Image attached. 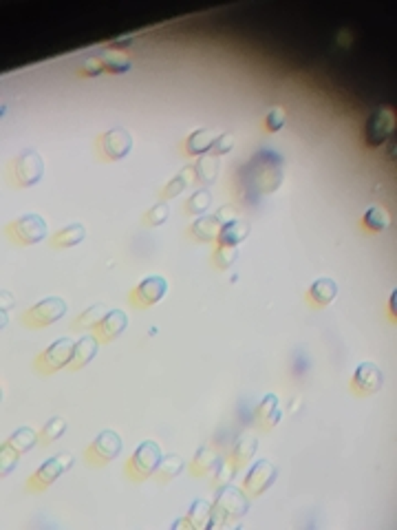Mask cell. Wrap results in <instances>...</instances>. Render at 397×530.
<instances>
[{
    "instance_id": "obj_1",
    "label": "cell",
    "mask_w": 397,
    "mask_h": 530,
    "mask_svg": "<svg viewBox=\"0 0 397 530\" xmlns=\"http://www.w3.org/2000/svg\"><path fill=\"white\" fill-rule=\"evenodd\" d=\"M249 499L234 484H225L219 489V495L212 504V519L210 528H234L247 515Z\"/></svg>"
},
{
    "instance_id": "obj_2",
    "label": "cell",
    "mask_w": 397,
    "mask_h": 530,
    "mask_svg": "<svg viewBox=\"0 0 397 530\" xmlns=\"http://www.w3.org/2000/svg\"><path fill=\"white\" fill-rule=\"evenodd\" d=\"M11 175H14L16 186H20V188L36 186V183L44 177V159H42V155L36 153L33 148L22 151L14 161Z\"/></svg>"
},
{
    "instance_id": "obj_3",
    "label": "cell",
    "mask_w": 397,
    "mask_h": 530,
    "mask_svg": "<svg viewBox=\"0 0 397 530\" xmlns=\"http://www.w3.org/2000/svg\"><path fill=\"white\" fill-rule=\"evenodd\" d=\"M64 314H66V303L58 296H49V298H44V301L36 303L33 307H29L25 316H22V320H25V325L31 330H42V327H49L53 322H58Z\"/></svg>"
},
{
    "instance_id": "obj_4",
    "label": "cell",
    "mask_w": 397,
    "mask_h": 530,
    "mask_svg": "<svg viewBox=\"0 0 397 530\" xmlns=\"http://www.w3.org/2000/svg\"><path fill=\"white\" fill-rule=\"evenodd\" d=\"M161 457H163V453H161L159 444L153 442V440H146V442L139 444L137 451L133 453L126 471H128V475L133 479H146L157 471Z\"/></svg>"
},
{
    "instance_id": "obj_5",
    "label": "cell",
    "mask_w": 397,
    "mask_h": 530,
    "mask_svg": "<svg viewBox=\"0 0 397 530\" xmlns=\"http://www.w3.org/2000/svg\"><path fill=\"white\" fill-rule=\"evenodd\" d=\"M391 135H395V111L380 108L368 115L364 126V142L368 148L382 146Z\"/></svg>"
},
{
    "instance_id": "obj_6",
    "label": "cell",
    "mask_w": 397,
    "mask_h": 530,
    "mask_svg": "<svg viewBox=\"0 0 397 530\" xmlns=\"http://www.w3.org/2000/svg\"><path fill=\"white\" fill-rule=\"evenodd\" d=\"M46 230L49 228H46V221L40 215H25V217L16 219L7 228V233L11 241L18 245H36L46 237Z\"/></svg>"
},
{
    "instance_id": "obj_7",
    "label": "cell",
    "mask_w": 397,
    "mask_h": 530,
    "mask_svg": "<svg viewBox=\"0 0 397 530\" xmlns=\"http://www.w3.org/2000/svg\"><path fill=\"white\" fill-rule=\"evenodd\" d=\"M120 451H122V437H120V433L113 431V429H106L86 449V459H88L91 464H108V462H113V459L120 455Z\"/></svg>"
},
{
    "instance_id": "obj_8",
    "label": "cell",
    "mask_w": 397,
    "mask_h": 530,
    "mask_svg": "<svg viewBox=\"0 0 397 530\" xmlns=\"http://www.w3.org/2000/svg\"><path fill=\"white\" fill-rule=\"evenodd\" d=\"M276 477H278V469L274 467V462H269V459H259V462H254L252 469L247 471L243 489L247 495L259 497L274 486Z\"/></svg>"
},
{
    "instance_id": "obj_9",
    "label": "cell",
    "mask_w": 397,
    "mask_h": 530,
    "mask_svg": "<svg viewBox=\"0 0 397 530\" xmlns=\"http://www.w3.org/2000/svg\"><path fill=\"white\" fill-rule=\"evenodd\" d=\"M73 347H76V342L71 338L56 340L51 347L36 360V367L42 374H53V372L64 370V367H68V362H71V358H73Z\"/></svg>"
},
{
    "instance_id": "obj_10",
    "label": "cell",
    "mask_w": 397,
    "mask_h": 530,
    "mask_svg": "<svg viewBox=\"0 0 397 530\" xmlns=\"http://www.w3.org/2000/svg\"><path fill=\"white\" fill-rule=\"evenodd\" d=\"M130 148H133V135L122 126L106 131L104 135H100V140H98V151L108 161L124 159L130 153Z\"/></svg>"
},
{
    "instance_id": "obj_11",
    "label": "cell",
    "mask_w": 397,
    "mask_h": 530,
    "mask_svg": "<svg viewBox=\"0 0 397 530\" xmlns=\"http://www.w3.org/2000/svg\"><path fill=\"white\" fill-rule=\"evenodd\" d=\"M168 292V281L163 276H148L130 292V303L139 310L157 305Z\"/></svg>"
},
{
    "instance_id": "obj_12",
    "label": "cell",
    "mask_w": 397,
    "mask_h": 530,
    "mask_svg": "<svg viewBox=\"0 0 397 530\" xmlns=\"http://www.w3.org/2000/svg\"><path fill=\"white\" fill-rule=\"evenodd\" d=\"M384 384V374L376 362H360L356 367V374L351 380V389L358 396H373L378 394Z\"/></svg>"
},
{
    "instance_id": "obj_13",
    "label": "cell",
    "mask_w": 397,
    "mask_h": 530,
    "mask_svg": "<svg viewBox=\"0 0 397 530\" xmlns=\"http://www.w3.org/2000/svg\"><path fill=\"white\" fill-rule=\"evenodd\" d=\"M280 181H283V168L280 164H272V161H261V164H256L254 170H252V177H249V183L259 190V193H274Z\"/></svg>"
},
{
    "instance_id": "obj_14",
    "label": "cell",
    "mask_w": 397,
    "mask_h": 530,
    "mask_svg": "<svg viewBox=\"0 0 397 530\" xmlns=\"http://www.w3.org/2000/svg\"><path fill=\"white\" fill-rule=\"evenodd\" d=\"M259 451V440H256V435L252 431H243L237 440H234V447H232V455H230V464L234 467V471H241L245 469L252 457Z\"/></svg>"
},
{
    "instance_id": "obj_15",
    "label": "cell",
    "mask_w": 397,
    "mask_h": 530,
    "mask_svg": "<svg viewBox=\"0 0 397 530\" xmlns=\"http://www.w3.org/2000/svg\"><path fill=\"white\" fill-rule=\"evenodd\" d=\"M128 325V318L122 310H110L106 312V316L100 320V325L96 327V336L100 342H110L118 338Z\"/></svg>"
},
{
    "instance_id": "obj_16",
    "label": "cell",
    "mask_w": 397,
    "mask_h": 530,
    "mask_svg": "<svg viewBox=\"0 0 397 530\" xmlns=\"http://www.w3.org/2000/svg\"><path fill=\"white\" fill-rule=\"evenodd\" d=\"M62 473H66V469L62 467V462H60V457H58V455L51 457V459H46V462L31 475V479H29V491H44V489H49L51 484H53Z\"/></svg>"
},
{
    "instance_id": "obj_17",
    "label": "cell",
    "mask_w": 397,
    "mask_h": 530,
    "mask_svg": "<svg viewBox=\"0 0 397 530\" xmlns=\"http://www.w3.org/2000/svg\"><path fill=\"white\" fill-rule=\"evenodd\" d=\"M98 347H100L98 336H82L73 347V358H71V362H68V370L76 372V370L86 367L93 358H96Z\"/></svg>"
},
{
    "instance_id": "obj_18",
    "label": "cell",
    "mask_w": 397,
    "mask_h": 530,
    "mask_svg": "<svg viewBox=\"0 0 397 530\" xmlns=\"http://www.w3.org/2000/svg\"><path fill=\"white\" fill-rule=\"evenodd\" d=\"M280 404H278V396L276 394H267L265 398H263V402L259 404V409H256V424H259L261 429H265V431H269V429H274L278 422H280Z\"/></svg>"
},
{
    "instance_id": "obj_19",
    "label": "cell",
    "mask_w": 397,
    "mask_h": 530,
    "mask_svg": "<svg viewBox=\"0 0 397 530\" xmlns=\"http://www.w3.org/2000/svg\"><path fill=\"white\" fill-rule=\"evenodd\" d=\"M338 296V285L334 279H326V276H322V279L314 281V285L309 287V301L316 305V307H326L331 305L336 301Z\"/></svg>"
},
{
    "instance_id": "obj_20",
    "label": "cell",
    "mask_w": 397,
    "mask_h": 530,
    "mask_svg": "<svg viewBox=\"0 0 397 530\" xmlns=\"http://www.w3.org/2000/svg\"><path fill=\"white\" fill-rule=\"evenodd\" d=\"M217 137L219 135L212 128H199L188 137V140H185V153H188L190 157H201L215 146Z\"/></svg>"
},
{
    "instance_id": "obj_21",
    "label": "cell",
    "mask_w": 397,
    "mask_h": 530,
    "mask_svg": "<svg viewBox=\"0 0 397 530\" xmlns=\"http://www.w3.org/2000/svg\"><path fill=\"white\" fill-rule=\"evenodd\" d=\"M221 223L217 221V217H199L192 225H190V235L197 239V241H201V243H207V241H215V239H219V235H221Z\"/></svg>"
},
{
    "instance_id": "obj_22",
    "label": "cell",
    "mask_w": 397,
    "mask_h": 530,
    "mask_svg": "<svg viewBox=\"0 0 397 530\" xmlns=\"http://www.w3.org/2000/svg\"><path fill=\"white\" fill-rule=\"evenodd\" d=\"M219 168H221V164L215 155H201L199 161L195 164V179L199 183H203V186H212L219 177Z\"/></svg>"
},
{
    "instance_id": "obj_23",
    "label": "cell",
    "mask_w": 397,
    "mask_h": 530,
    "mask_svg": "<svg viewBox=\"0 0 397 530\" xmlns=\"http://www.w3.org/2000/svg\"><path fill=\"white\" fill-rule=\"evenodd\" d=\"M221 462H223V459L212 449L201 447L195 453V459H192V475L201 477V475H207V473H215Z\"/></svg>"
},
{
    "instance_id": "obj_24",
    "label": "cell",
    "mask_w": 397,
    "mask_h": 530,
    "mask_svg": "<svg viewBox=\"0 0 397 530\" xmlns=\"http://www.w3.org/2000/svg\"><path fill=\"white\" fill-rule=\"evenodd\" d=\"M36 444H38V433H36V429H31V427H22V429H18L16 433H11V435L7 437V442H5V447H9V449L16 451L18 455L31 451Z\"/></svg>"
},
{
    "instance_id": "obj_25",
    "label": "cell",
    "mask_w": 397,
    "mask_h": 530,
    "mask_svg": "<svg viewBox=\"0 0 397 530\" xmlns=\"http://www.w3.org/2000/svg\"><path fill=\"white\" fill-rule=\"evenodd\" d=\"M185 519H188L192 530L210 528V519H212V504H210L207 499H197L190 506V511H188V515H185Z\"/></svg>"
},
{
    "instance_id": "obj_26",
    "label": "cell",
    "mask_w": 397,
    "mask_h": 530,
    "mask_svg": "<svg viewBox=\"0 0 397 530\" xmlns=\"http://www.w3.org/2000/svg\"><path fill=\"white\" fill-rule=\"evenodd\" d=\"M84 235H86V230L82 223H71V225L62 228L60 233L51 239V245L53 248H73L84 239Z\"/></svg>"
},
{
    "instance_id": "obj_27",
    "label": "cell",
    "mask_w": 397,
    "mask_h": 530,
    "mask_svg": "<svg viewBox=\"0 0 397 530\" xmlns=\"http://www.w3.org/2000/svg\"><path fill=\"white\" fill-rule=\"evenodd\" d=\"M249 235V225L241 219L232 221L227 225L221 228V235H219V243L223 245H239L245 237Z\"/></svg>"
},
{
    "instance_id": "obj_28",
    "label": "cell",
    "mask_w": 397,
    "mask_h": 530,
    "mask_svg": "<svg viewBox=\"0 0 397 530\" xmlns=\"http://www.w3.org/2000/svg\"><path fill=\"white\" fill-rule=\"evenodd\" d=\"M192 175H195V166H185L177 177H172V179L166 183V188H163L161 197H163V199H175L177 195H181L185 188H188V183L195 179Z\"/></svg>"
},
{
    "instance_id": "obj_29",
    "label": "cell",
    "mask_w": 397,
    "mask_h": 530,
    "mask_svg": "<svg viewBox=\"0 0 397 530\" xmlns=\"http://www.w3.org/2000/svg\"><path fill=\"white\" fill-rule=\"evenodd\" d=\"M102 64H104V71L106 73H113V76H122V73H128L130 68V62L124 53L115 51V49H108L100 56Z\"/></svg>"
},
{
    "instance_id": "obj_30",
    "label": "cell",
    "mask_w": 397,
    "mask_h": 530,
    "mask_svg": "<svg viewBox=\"0 0 397 530\" xmlns=\"http://www.w3.org/2000/svg\"><path fill=\"white\" fill-rule=\"evenodd\" d=\"M106 316V307L104 305H93V307H88V310H84L76 320H73V330H93V327H98L100 325V320Z\"/></svg>"
},
{
    "instance_id": "obj_31",
    "label": "cell",
    "mask_w": 397,
    "mask_h": 530,
    "mask_svg": "<svg viewBox=\"0 0 397 530\" xmlns=\"http://www.w3.org/2000/svg\"><path fill=\"white\" fill-rule=\"evenodd\" d=\"M362 225L368 230V233H382V230L388 225V215L382 205H371V208L364 213L362 217Z\"/></svg>"
},
{
    "instance_id": "obj_32",
    "label": "cell",
    "mask_w": 397,
    "mask_h": 530,
    "mask_svg": "<svg viewBox=\"0 0 397 530\" xmlns=\"http://www.w3.org/2000/svg\"><path fill=\"white\" fill-rule=\"evenodd\" d=\"M181 471H183L181 457H179V455H166V457H161V462H159L155 475H157L159 481H170V479L177 477Z\"/></svg>"
},
{
    "instance_id": "obj_33",
    "label": "cell",
    "mask_w": 397,
    "mask_h": 530,
    "mask_svg": "<svg viewBox=\"0 0 397 530\" xmlns=\"http://www.w3.org/2000/svg\"><path fill=\"white\" fill-rule=\"evenodd\" d=\"M210 203H212V195H210L207 188H201L185 201V213L203 217V213H207V208H210Z\"/></svg>"
},
{
    "instance_id": "obj_34",
    "label": "cell",
    "mask_w": 397,
    "mask_h": 530,
    "mask_svg": "<svg viewBox=\"0 0 397 530\" xmlns=\"http://www.w3.org/2000/svg\"><path fill=\"white\" fill-rule=\"evenodd\" d=\"M66 431V422L62 418H51L49 422L44 424V429L40 431V442L42 444H51L56 442L58 437H62Z\"/></svg>"
},
{
    "instance_id": "obj_35",
    "label": "cell",
    "mask_w": 397,
    "mask_h": 530,
    "mask_svg": "<svg viewBox=\"0 0 397 530\" xmlns=\"http://www.w3.org/2000/svg\"><path fill=\"white\" fill-rule=\"evenodd\" d=\"M168 217H170V208H168V203L166 201H161V203H155L153 208L146 213V217H144V223L146 225H150V228H157V225H163L168 221Z\"/></svg>"
},
{
    "instance_id": "obj_36",
    "label": "cell",
    "mask_w": 397,
    "mask_h": 530,
    "mask_svg": "<svg viewBox=\"0 0 397 530\" xmlns=\"http://www.w3.org/2000/svg\"><path fill=\"white\" fill-rule=\"evenodd\" d=\"M237 259H239V248L237 245H223V243H219V248L215 252L217 267L225 270V267H230L232 263H234Z\"/></svg>"
},
{
    "instance_id": "obj_37",
    "label": "cell",
    "mask_w": 397,
    "mask_h": 530,
    "mask_svg": "<svg viewBox=\"0 0 397 530\" xmlns=\"http://www.w3.org/2000/svg\"><path fill=\"white\" fill-rule=\"evenodd\" d=\"M78 73H80V78H98V76H102L106 71H104V64H102L100 58H88V60H84L80 64Z\"/></svg>"
},
{
    "instance_id": "obj_38",
    "label": "cell",
    "mask_w": 397,
    "mask_h": 530,
    "mask_svg": "<svg viewBox=\"0 0 397 530\" xmlns=\"http://www.w3.org/2000/svg\"><path fill=\"white\" fill-rule=\"evenodd\" d=\"M285 122H287L285 111L280 108V106H276V108H272V111L267 113V118H265V128H267L269 133H278L280 128L285 126Z\"/></svg>"
},
{
    "instance_id": "obj_39",
    "label": "cell",
    "mask_w": 397,
    "mask_h": 530,
    "mask_svg": "<svg viewBox=\"0 0 397 530\" xmlns=\"http://www.w3.org/2000/svg\"><path fill=\"white\" fill-rule=\"evenodd\" d=\"M232 148H234V135L223 133V135H219V137H217V142H215V146H212V155H215V157H219V155L230 153Z\"/></svg>"
},
{
    "instance_id": "obj_40",
    "label": "cell",
    "mask_w": 397,
    "mask_h": 530,
    "mask_svg": "<svg viewBox=\"0 0 397 530\" xmlns=\"http://www.w3.org/2000/svg\"><path fill=\"white\" fill-rule=\"evenodd\" d=\"M234 473H237V471H234V467H232L230 462H227V464L221 462L219 469L215 471V475H217V477H215V486L221 489V486H225V484H230V477L234 475Z\"/></svg>"
},
{
    "instance_id": "obj_41",
    "label": "cell",
    "mask_w": 397,
    "mask_h": 530,
    "mask_svg": "<svg viewBox=\"0 0 397 530\" xmlns=\"http://www.w3.org/2000/svg\"><path fill=\"white\" fill-rule=\"evenodd\" d=\"M18 462V453L11 451L9 447H3V475H9Z\"/></svg>"
},
{
    "instance_id": "obj_42",
    "label": "cell",
    "mask_w": 397,
    "mask_h": 530,
    "mask_svg": "<svg viewBox=\"0 0 397 530\" xmlns=\"http://www.w3.org/2000/svg\"><path fill=\"white\" fill-rule=\"evenodd\" d=\"M215 217H217V221H219L221 225H227V223H232V221H237V210L232 208V205H221L219 213H217Z\"/></svg>"
},
{
    "instance_id": "obj_43",
    "label": "cell",
    "mask_w": 397,
    "mask_h": 530,
    "mask_svg": "<svg viewBox=\"0 0 397 530\" xmlns=\"http://www.w3.org/2000/svg\"><path fill=\"white\" fill-rule=\"evenodd\" d=\"M135 42V36H124V38H118V40H113L110 42V49H124V47H130V44Z\"/></svg>"
},
{
    "instance_id": "obj_44",
    "label": "cell",
    "mask_w": 397,
    "mask_h": 530,
    "mask_svg": "<svg viewBox=\"0 0 397 530\" xmlns=\"http://www.w3.org/2000/svg\"><path fill=\"white\" fill-rule=\"evenodd\" d=\"M384 144H386V159H395V135H391Z\"/></svg>"
},
{
    "instance_id": "obj_45",
    "label": "cell",
    "mask_w": 397,
    "mask_h": 530,
    "mask_svg": "<svg viewBox=\"0 0 397 530\" xmlns=\"http://www.w3.org/2000/svg\"><path fill=\"white\" fill-rule=\"evenodd\" d=\"M58 457H60V462H62V467H64L66 471L73 467V457H71V453H60Z\"/></svg>"
},
{
    "instance_id": "obj_46",
    "label": "cell",
    "mask_w": 397,
    "mask_h": 530,
    "mask_svg": "<svg viewBox=\"0 0 397 530\" xmlns=\"http://www.w3.org/2000/svg\"><path fill=\"white\" fill-rule=\"evenodd\" d=\"M395 298H397V292L393 290V294H391V314H393V318H395Z\"/></svg>"
}]
</instances>
